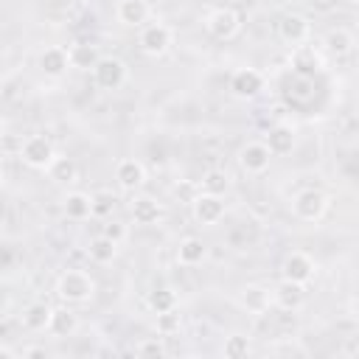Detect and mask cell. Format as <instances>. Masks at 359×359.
Masks as SVG:
<instances>
[{
    "label": "cell",
    "mask_w": 359,
    "mask_h": 359,
    "mask_svg": "<svg viewBox=\"0 0 359 359\" xmlns=\"http://www.w3.org/2000/svg\"><path fill=\"white\" fill-rule=\"evenodd\" d=\"M62 210L67 219L73 222H84L93 216V194H84V191H67L65 199H62Z\"/></svg>",
    "instance_id": "obj_20"
},
{
    "label": "cell",
    "mask_w": 359,
    "mask_h": 359,
    "mask_svg": "<svg viewBox=\"0 0 359 359\" xmlns=\"http://www.w3.org/2000/svg\"><path fill=\"white\" fill-rule=\"evenodd\" d=\"M129 210H132L135 224H140V227H151V224H157L163 219V208H160V202L154 196H135Z\"/></svg>",
    "instance_id": "obj_22"
},
{
    "label": "cell",
    "mask_w": 359,
    "mask_h": 359,
    "mask_svg": "<svg viewBox=\"0 0 359 359\" xmlns=\"http://www.w3.org/2000/svg\"><path fill=\"white\" fill-rule=\"evenodd\" d=\"M264 87H266V79H264V73L255 70V67H241V70H236V73L230 76V93H233L236 98H241V101H250V98L261 95Z\"/></svg>",
    "instance_id": "obj_9"
},
{
    "label": "cell",
    "mask_w": 359,
    "mask_h": 359,
    "mask_svg": "<svg viewBox=\"0 0 359 359\" xmlns=\"http://www.w3.org/2000/svg\"><path fill=\"white\" fill-rule=\"evenodd\" d=\"M3 137H6V118L0 115V140H3Z\"/></svg>",
    "instance_id": "obj_37"
},
{
    "label": "cell",
    "mask_w": 359,
    "mask_h": 359,
    "mask_svg": "<svg viewBox=\"0 0 359 359\" xmlns=\"http://www.w3.org/2000/svg\"><path fill=\"white\" fill-rule=\"evenodd\" d=\"M154 317H157L154 325H157V334H160V337H174V334H180V328H182V317L177 314V309L163 311V314H154Z\"/></svg>",
    "instance_id": "obj_31"
},
{
    "label": "cell",
    "mask_w": 359,
    "mask_h": 359,
    "mask_svg": "<svg viewBox=\"0 0 359 359\" xmlns=\"http://www.w3.org/2000/svg\"><path fill=\"white\" fill-rule=\"evenodd\" d=\"M191 216L196 224L202 227H213L224 219V202L222 196L216 194H208V191H199L194 199H191Z\"/></svg>",
    "instance_id": "obj_7"
},
{
    "label": "cell",
    "mask_w": 359,
    "mask_h": 359,
    "mask_svg": "<svg viewBox=\"0 0 359 359\" xmlns=\"http://www.w3.org/2000/svg\"><path fill=\"white\" fill-rule=\"evenodd\" d=\"M269 163H272V151L266 149L264 140H250V143H244L238 149V165H241L244 174L258 177V174H264L269 168Z\"/></svg>",
    "instance_id": "obj_10"
},
{
    "label": "cell",
    "mask_w": 359,
    "mask_h": 359,
    "mask_svg": "<svg viewBox=\"0 0 359 359\" xmlns=\"http://www.w3.org/2000/svg\"><path fill=\"white\" fill-rule=\"evenodd\" d=\"M278 36H280V42H286V45H303V42H309V36H311V22L303 17V14H297V11H289V14H283L280 20H278Z\"/></svg>",
    "instance_id": "obj_11"
},
{
    "label": "cell",
    "mask_w": 359,
    "mask_h": 359,
    "mask_svg": "<svg viewBox=\"0 0 359 359\" xmlns=\"http://www.w3.org/2000/svg\"><path fill=\"white\" fill-rule=\"evenodd\" d=\"M328 208H331V199L320 188H303V191H297L292 196V213H294V219L309 222V224L320 222L328 213Z\"/></svg>",
    "instance_id": "obj_2"
},
{
    "label": "cell",
    "mask_w": 359,
    "mask_h": 359,
    "mask_svg": "<svg viewBox=\"0 0 359 359\" xmlns=\"http://www.w3.org/2000/svg\"><path fill=\"white\" fill-rule=\"evenodd\" d=\"M14 356H17V351H14V348L0 345V359H14Z\"/></svg>",
    "instance_id": "obj_36"
},
{
    "label": "cell",
    "mask_w": 359,
    "mask_h": 359,
    "mask_svg": "<svg viewBox=\"0 0 359 359\" xmlns=\"http://www.w3.org/2000/svg\"><path fill=\"white\" fill-rule=\"evenodd\" d=\"M101 233H104V236H109V238H112V241H118V244L126 238V227H123L121 222H109V219H107V224H104V230H101Z\"/></svg>",
    "instance_id": "obj_34"
},
{
    "label": "cell",
    "mask_w": 359,
    "mask_h": 359,
    "mask_svg": "<svg viewBox=\"0 0 359 359\" xmlns=\"http://www.w3.org/2000/svg\"><path fill=\"white\" fill-rule=\"evenodd\" d=\"M202 191L216 194V196H224L230 191V174L224 168H208L202 174Z\"/></svg>",
    "instance_id": "obj_29"
},
{
    "label": "cell",
    "mask_w": 359,
    "mask_h": 359,
    "mask_svg": "<svg viewBox=\"0 0 359 359\" xmlns=\"http://www.w3.org/2000/svg\"><path fill=\"white\" fill-rule=\"evenodd\" d=\"M98 59H101V53H98V45H93V42H73L67 48V62L76 70H93V65Z\"/></svg>",
    "instance_id": "obj_25"
},
{
    "label": "cell",
    "mask_w": 359,
    "mask_h": 359,
    "mask_svg": "<svg viewBox=\"0 0 359 359\" xmlns=\"http://www.w3.org/2000/svg\"><path fill=\"white\" fill-rule=\"evenodd\" d=\"M48 323H50V306L45 300H34L22 309L25 331H48Z\"/></svg>",
    "instance_id": "obj_26"
},
{
    "label": "cell",
    "mask_w": 359,
    "mask_h": 359,
    "mask_svg": "<svg viewBox=\"0 0 359 359\" xmlns=\"http://www.w3.org/2000/svg\"><path fill=\"white\" fill-rule=\"evenodd\" d=\"M202 25H205V31H208L213 39L227 42V39H233V36L241 31V17H238V11L230 8V6H216V8H210V11L205 14Z\"/></svg>",
    "instance_id": "obj_4"
},
{
    "label": "cell",
    "mask_w": 359,
    "mask_h": 359,
    "mask_svg": "<svg viewBox=\"0 0 359 359\" xmlns=\"http://www.w3.org/2000/svg\"><path fill=\"white\" fill-rule=\"evenodd\" d=\"M112 210H115V196L109 191L93 194V219H104L107 222L112 216Z\"/></svg>",
    "instance_id": "obj_32"
},
{
    "label": "cell",
    "mask_w": 359,
    "mask_h": 359,
    "mask_svg": "<svg viewBox=\"0 0 359 359\" xmlns=\"http://www.w3.org/2000/svg\"><path fill=\"white\" fill-rule=\"evenodd\" d=\"M317 6H320V8H328V6H331V0H317Z\"/></svg>",
    "instance_id": "obj_38"
},
{
    "label": "cell",
    "mask_w": 359,
    "mask_h": 359,
    "mask_svg": "<svg viewBox=\"0 0 359 359\" xmlns=\"http://www.w3.org/2000/svg\"><path fill=\"white\" fill-rule=\"evenodd\" d=\"M303 300H306V286L303 283L280 278V283L272 289V306H278L283 311H297L303 306Z\"/></svg>",
    "instance_id": "obj_13"
},
{
    "label": "cell",
    "mask_w": 359,
    "mask_h": 359,
    "mask_svg": "<svg viewBox=\"0 0 359 359\" xmlns=\"http://www.w3.org/2000/svg\"><path fill=\"white\" fill-rule=\"evenodd\" d=\"M22 356H28V359H45L48 356V348L45 345H31V348L22 351Z\"/></svg>",
    "instance_id": "obj_35"
},
{
    "label": "cell",
    "mask_w": 359,
    "mask_h": 359,
    "mask_svg": "<svg viewBox=\"0 0 359 359\" xmlns=\"http://www.w3.org/2000/svg\"><path fill=\"white\" fill-rule=\"evenodd\" d=\"M45 174H48V180L56 182V185H70V182H76V177H79V165H76L67 154H53V160L48 163Z\"/></svg>",
    "instance_id": "obj_23"
},
{
    "label": "cell",
    "mask_w": 359,
    "mask_h": 359,
    "mask_svg": "<svg viewBox=\"0 0 359 359\" xmlns=\"http://www.w3.org/2000/svg\"><path fill=\"white\" fill-rule=\"evenodd\" d=\"M135 353L137 356H165V345H163V339L160 337H149V339H140L137 345H135Z\"/></svg>",
    "instance_id": "obj_33"
},
{
    "label": "cell",
    "mask_w": 359,
    "mask_h": 359,
    "mask_svg": "<svg viewBox=\"0 0 359 359\" xmlns=\"http://www.w3.org/2000/svg\"><path fill=\"white\" fill-rule=\"evenodd\" d=\"M56 294L62 303L67 306H81V303H90L93 294H95V280L90 272L84 269H65L59 278H56Z\"/></svg>",
    "instance_id": "obj_1"
},
{
    "label": "cell",
    "mask_w": 359,
    "mask_h": 359,
    "mask_svg": "<svg viewBox=\"0 0 359 359\" xmlns=\"http://www.w3.org/2000/svg\"><path fill=\"white\" fill-rule=\"evenodd\" d=\"M115 17H118V22L126 25V28H140V25L149 22L151 6H149L146 0H118Z\"/></svg>",
    "instance_id": "obj_15"
},
{
    "label": "cell",
    "mask_w": 359,
    "mask_h": 359,
    "mask_svg": "<svg viewBox=\"0 0 359 359\" xmlns=\"http://www.w3.org/2000/svg\"><path fill=\"white\" fill-rule=\"evenodd\" d=\"M250 351H252L250 337H244V334H230V337H224L222 353H224L227 359H244Z\"/></svg>",
    "instance_id": "obj_30"
},
{
    "label": "cell",
    "mask_w": 359,
    "mask_h": 359,
    "mask_svg": "<svg viewBox=\"0 0 359 359\" xmlns=\"http://www.w3.org/2000/svg\"><path fill=\"white\" fill-rule=\"evenodd\" d=\"M39 70L48 76V79H62L67 70H70V62H67V48L62 45H48L42 53H39Z\"/></svg>",
    "instance_id": "obj_17"
},
{
    "label": "cell",
    "mask_w": 359,
    "mask_h": 359,
    "mask_svg": "<svg viewBox=\"0 0 359 359\" xmlns=\"http://www.w3.org/2000/svg\"><path fill=\"white\" fill-rule=\"evenodd\" d=\"M115 180H118V188L126 191V194H135L146 185V165L135 157H123L118 165H115Z\"/></svg>",
    "instance_id": "obj_12"
},
{
    "label": "cell",
    "mask_w": 359,
    "mask_h": 359,
    "mask_svg": "<svg viewBox=\"0 0 359 359\" xmlns=\"http://www.w3.org/2000/svg\"><path fill=\"white\" fill-rule=\"evenodd\" d=\"M208 258V244L199 236H185L177 244V264L180 266H199Z\"/></svg>",
    "instance_id": "obj_21"
},
{
    "label": "cell",
    "mask_w": 359,
    "mask_h": 359,
    "mask_svg": "<svg viewBox=\"0 0 359 359\" xmlns=\"http://www.w3.org/2000/svg\"><path fill=\"white\" fill-rule=\"evenodd\" d=\"M53 154H56V149H53L50 137H45V135H28L20 146V160L36 171H45L48 163L53 160Z\"/></svg>",
    "instance_id": "obj_6"
},
{
    "label": "cell",
    "mask_w": 359,
    "mask_h": 359,
    "mask_svg": "<svg viewBox=\"0 0 359 359\" xmlns=\"http://www.w3.org/2000/svg\"><path fill=\"white\" fill-rule=\"evenodd\" d=\"M345 3H348V6H356V3H359V0H345Z\"/></svg>",
    "instance_id": "obj_39"
},
{
    "label": "cell",
    "mask_w": 359,
    "mask_h": 359,
    "mask_svg": "<svg viewBox=\"0 0 359 359\" xmlns=\"http://www.w3.org/2000/svg\"><path fill=\"white\" fill-rule=\"evenodd\" d=\"M264 143H266V149L272 151V157L289 154V151L294 149V143H297L294 126H289V123H275V126H269V132H266Z\"/></svg>",
    "instance_id": "obj_18"
},
{
    "label": "cell",
    "mask_w": 359,
    "mask_h": 359,
    "mask_svg": "<svg viewBox=\"0 0 359 359\" xmlns=\"http://www.w3.org/2000/svg\"><path fill=\"white\" fill-rule=\"evenodd\" d=\"M90 73H93L95 87H101V90H121L129 79V67L118 56H101Z\"/></svg>",
    "instance_id": "obj_5"
},
{
    "label": "cell",
    "mask_w": 359,
    "mask_h": 359,
    "mask_svg": "<svg viewBox=\"0 0 359 359\" xmlns=\"http://www.w3.org/2000/svg\"><path fill=\"white\" fill-rule=\"evenodd\" d=\"M238 303H241V309H247L250 314L264 317V314L272 309V292H269L266 286H261V283H247V286L241 289V294H238Z\"/></svg>",
    "instance_id": "obj_14"
},
{
    "label": "cell",
    "mask_w": 359,
    "mask_h": 359,
    "mask_svg": "<svg viewBox=\"0 0 359 359\" xmlns=\"http://www.w3.org/2000/svg\"><path fill=\"white\" fill-rule=\"evenodd\" d=\"M151 314H163V311H171L177 309V292L171 286H160V289H151L149 297H146Z\"/></svg>",
    "instance_id": "obj_28"
},
{
    "label": "cell",
    "mask_w": 359,
    "mask_h": 359,
    "mask_svg": "<svg viewBox=\"0 0 359 359\" xmlns=\"http://www.w3.org/2000/svg\"><path fill=\"white\" fill-rule=\"evenodd\" d=\"M289 65H292V70L297 73V76H303V79H311L314 73H320L323 70V59H320V53L311 48V45H294V50H292V56H289Z\"/></svg>",
    "instance_id": "obj_16"
},
{
    "label": "cell",
    "mask_w": 359,
    "mask_h": 359,
    "mask_svg": "<svg viewBox=\"0 0 359 359\" xmlns=\"http://www.w3.org/2000/svg\"><path fill=\"white\" fill-rule=\"evenodd\" d=\"M171 45H174V31H171V25H165V22H160V20L140 25L137 48H140L146 56L157 59V56L168 53V48H171Z\"/></svg>",
    "instance_id": "obj_3"
},
{
    "label": "cell",
    "mask_w": 359,
    "mask_h": 359,
    "mask_svg": "<svg viewBox=\"0 0 359 359\" xmlns=\"http://www.w3.org/2000/svg\"><path fill=\"white\" fill-rule=\"evenodd\" d=\"M356 45V36L348 31V28H331L325 34V48L334 53V56H348Z\"/></svg>",
    "instance_id": "obj_27"
},
{
    "label": "cell",
    "mask_w": 359,
    "mask_h": 359,
    "mask_svg": "<svg viewBox=\"0 0 359 359\" xmlns=\"http://www.w3.org/2000/svg\"><path fill=\"white\" fill-rule=\"evenodd\" d=\"M280 275L286 278V280H294V283H311L314 280V275H317V261L309 255V252H303V250H292L286 258H283V264H280Z\"/></svg>",
    "instance_id": "obj_8"
},
{
    "label": "cell",
    "mask_w": 359,
    "mask_h": 359,
    "mask_svg": "<svg viewBox=\"0 0 359 359\" xmlns=\"http://www.w3.org/2000/svg\"><path fill=\"white\" fill-rule=\"evenodd\" d=\"M118 241H112L109 236H95V238H90V244H87V255H90V261L93 264H98V266H107V264H112L115 258H118Z\"/></svg>",
    "instance_id": "obj_24"
},
{
    "label": "cell",
    "mask_w": 359,
    "mask_h": 359,
    "mask_svg": "<svg viewBox=\"0 0 359 359\" xmlns=\"http://www.w3.org/2000/svg\"><path fill=\"white\" fill-rule=\"evenodd\" d=\"M79 314L65 303V306H59V309H50V323H48V331L53 334V337H59V339H65V337H73L76 331H79Z\"/></svg>",
    "instance_id": "obj_19"
}]
</instances>
